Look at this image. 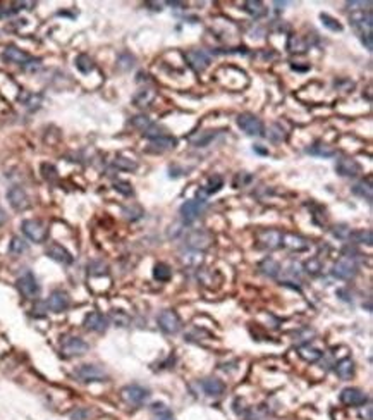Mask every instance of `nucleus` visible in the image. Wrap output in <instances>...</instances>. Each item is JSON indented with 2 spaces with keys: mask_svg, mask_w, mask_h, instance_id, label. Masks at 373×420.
Here are the masks:
<instances>
[{
  "mask_svg": "<svg viewBox=\"0 0 373 420\" xmlns=\"http://www.w3.org/2000/svg\"><path fill=\"white\" fill-rule=\"evenodd\" d=\"M341 401L348 406H361L368 403V396L365 391L358 388H346L344 391L341 393Z\"/></svg>",
  "mask_w": 373,
  "mask_h": 420,
  "instance_id": "obj_15",
  "label": "nucleus"
},
{
  "mask_svg": "<svg viewBox=\"0 0 373 420\" xmlns=\"http://www.w3.org/2000/svg\"><path fill=\"white\" fill-rule=\"evenodd\" d=\"M158 327L165 334H176L181 329V319L174 310H163L158 315Z\"/></svg>",
  "mask_w": 373,
  "mask_h": 420,
  "instance_id": "obj_11",
  "label": "nucleus"
},
{
  "mask_svg": "<svg viewBox=\"0 0 373 420\" xmlns=\"http://www.w3.org/2000/svg\"><path fill=\"white\" fill-rule=\"evenodd\" d=\"M337 174L342 178H356L361 172V165L358 160L351 159V157H341L336 165Z\"/></svg>",
  "mask_w": 373,
  "mask_h": 420,
  "instance_id": "obj_14",
  "label": "nucleus"
},
{
  "mask_svg": "<svg viewBox=\"0 0 373 420\" xmlns=\"http://www.w3.org/2000/svg\"><path fill=\"white\" fill-rule=\"evenodd\" d=\"M244 11L248 12L251 17H255V19L263 17L267 14V7L263 6L262 2H258V0H248V2H244Z\"/></svg>",
  "mask_w": 373,
  "mask_h": 420,
  "instance_id": "obj_24",
  "label": "nucleus"
},
{
  "mask_svg": "<svg viewBox=\"0 0 373 420\" xmlns=\"http://www.w3.org/2000/svg\"><path fill=\"white\" fill-rule=\"evenodd\" d=\"M305 269H306V272L308 274H311V275H316V274H320V269H322V264H320V260H316V259H310L305 264Z\"/></svg>",
  "mask_w": 373,
  "mask_h": 420,
  "instance_id": "obj_40",
  "label": "nucleus"
},
{
  "mask_svg": "<svg viewBox=\"0 0 373 420\" xmlns=\"http://www.w3.org/2000/svg\"><path fill=\"white\" fill-rule=\"evenodd\" d=\"M174 147H176V138L169 136V134L151 139V143H150L151 152H167V150H172Z\"/></svg>",
  "mask_w": 373,
  "mask_h": 420,
  "instance_id": "obj_22",
  "label": "nucleus"
},
{
  "mask_svg": "<svg viewBox=\"0 0 373 420\" xmlns=\"http://www.w3.org/2000/svg\"><path fill=\"white\" fill-rule=\"evenodd\" d=\"M282 247L289 248V250H293V252H303V250H308V248H310V243L298 234H284L282 236Z\"/></svg>",
  "mask_w": 373,
  "mask_h": 420,
  "instance_id": "obj_20",
  "label": "nucleus"
},
{
  "mask_svg": "<svg viewBox=\"0 0 373 420\" xmlns=\"http://www.w3.org/2000/svg\"><path fill=\"white\" fill-rule=\"evenodd\" d=\"M308 152H310V154H313V155H320V157H332L334 154H336V150H334V148L327 147V145H322V143H316V145L310 147V148H308Z\"/></svg>",
  "mask_w": 373,
  "mask_h": 420,
  "instance_id": "obj_33",
  "label": "nucleus"
},
{
  "mask_svg": "<svg viewBox=\"0 0 373 420\" xmlns=\"http://www.w3.org/2000/svg\"><path fill=\"white\" fill-rule=\"evenodd\" d=\"M298 355L306 362H316L318 358H322V352L311 344H305V346L298 348Z\"/></svg>",
  "mask_w": 373,
  "mask_h": 420,
  "instance_id": "obj_25",
  "label": "nucleus"
},
{
  "mask_svg": "<svg viewBox=\"0 0 373 420\" xmlns=\"http://www.w3.org/2000/svg\"><path fill=\"white\" fill-rule=\"evenodd\" d=\"M26 250H28V244H26V241L23 238H12V241H11V247H9V252L12 253V255H21V253H24Z\"/></svg>",
  "mask_w": 373,
  "mask_h": 420,
  "instance_id": "obj_35",
  "label": "nucleus"
},
{
  "mask_svg": "<svg viewBox=\"0 0 373 420\" xmlns=\"http://www.w3.org/2000/svg\"><path fill=\"white\" fill-rule=\"evenodd\" d=\"M47 255H49L52 260L59 262V264H64V265L72 264V255L62 247V244H57V243L50 244V247L47 248Z\"/></svg>",
  "mask_w": 373,
  "mask_h": 420,
  "instance_id": "obj_19",
  "label": "nucleus"
},
{
  "mask_svg": "<svg viewBox=\"0 0 373 420\" xmlns=\"http://www.w3.org/2000/svg\"><path fill=\"white\" fill-rule=\"evenodd\" d=\"M4 55H6V59L9 60V62L23 65V67H26V69L40 64V59H33L31 55L26 54L24 50L17 49V47H7L6 52H4Z\"/></svg>",
  "mask_w": 373,
  "mask_h": 420,
  "instance_id": "obj_7",
  "label": "nucleus"
},
{
  "mask_svg": "<svg viewBox=\"0 0 373 420\" xmlns=\"http://www.w3.org/2000/svg\"><path fill=\"white\" fill-rule=\"evenodd\" d=\"M6 221H7V214H6V210L0 207V224H4Z\"/></svg>",
  "mask_w": 373,
  "mask_h": 420,
  "instance_id": "obj_51",
  "label": "nucleus"
},
{
  "mask_svg": "<svg viewBox=\"0 0 373 420\" xmlns=\"http://www.w3.org/2000/svg\"><path fill=\"white\" fill-rule=\"evenodd\" d=\"M153 275H155V279H157V281L167 283L169 279L172 277V270H171V267H169L167 264H163V262H160V264L155 265V269H153Z\"/></svg>",
  "mask_w": 373,
  "mask_h": 420,
  "instance_id": "obj_29",
  "label": "nucleus"
},
{
  "mask_svg": "<svg viewBox=\"0 0 373 420\" xmlns=\"http://www.w3.org/2000/svg\"><path fill=\"white\" fill-rule=\"evenodd\" d=\"M361 42L366 47V50H371V33H361Z\"/></svg>",
  "mask_w": 373,
  "mask_h": 420,
  "instance_id": "obj_49",
  "label": "nucleus"
},
{
  "mask_svg": "<svg viewBox=\"0 0 373 420\" xmlns=\"http://www.w3.org/2000/svg\"><path fill=\"white\" fill-rule=\"evenodd\" d=\"M90 274H107V265L102 264V262H93L92 265H90Z\"/></svg>",
  "mask_w": 373,
  "mask_h": 420,
  "instance_id": "obj_45",
  "label": "nucleus"
},
{
  "mask_svg": "<svg viewBox=\"0 0 373 420\" xmlns=\"http://www.w3.org/2000/svg\"><path fill=\"white\" fill-rule=\"evenodd\" d=\"M237 126L244 131L250 136H263L265 134V128H263V122L258 119L253 114H241L237 117Z\"/></svg>",
  "mask_w": 373,
  "mask_h": 420,
  "instance_id": "obj_5",
  "label": "nucleus"
},
{
  "mask_svg": "<svg viewBox=\"0 0 373 420\" xmlns=\"http://www.w3.org/2000/svg\"><path fill=\"white\" fill-rule=\"evenodd\" d=\"M212 241H214V236L206 233V231H193V233L186 236V244H188L189 250L194 252H203L210 248Z\"/></svg>",
  "mask_w": 373,
  "mask_h": 420,
  "instance_id": "obj_9",
  "label": "nucleus"
},
{
  "mask_svg": "<svg viewBox=\"0 0 373 420\" xmlns=\"http://www.w3.org/2000/svg\"><path fill=\"white\" fill-rule=\"evenodd\" d=\"M151 412H153V415H157V418L158 417H165V415H172L171 410H169L163 403H155L153 406H151Z\"/></svg>",
  "mask_w": 373,
  "mask_h": 420,
  "instance_id": "obj_42",
  "label": "nucleus"
},
{
  "mask_svg": "<svg viewBox=\"0 0 373 420\" xmlns=\"http://www.w3.org/2000/svg\"><path fill=\"white\" fill-rule=\"evenodd\" d=\"M88 349H90L88 343L81 338H77V336H67V338L62 339V344H60V352L67 358L85 355Z\"/></svg>",
  "mask_w": 373,
  "mask_h": 420,
  "instance_id": "obj_4",
  "label": "nucleus"
},
{
  "mask_svg": "<svg viewBox=\"0 0 373 420\" xmlns=\"http://www.w3.org/2000/svg\"><path fill=\"white\" fill-rule=\"evenodd\" d=\"M112 319H114V322L119 324V326H126V322H128V317H126L124 313H120V312L112 313Z\"/></svg>",
  "mask_w": 373,
  "mask_h": 420,
  "instance_id": "obj_48",
  "label": "nucleus"
},
{
  "mask_svg": "<svg viewBox=\"0 0 373 420\" xmlns=\"http://www.w3.org/2000/svg\"><path fill=\"white\" fill-rule=\"evenodd\" d=\"M85 327L88 331L103 332L108 327V319L102 312H90L85 317Z\"/></svg>",
  "mask_w": 373,
  "mask_h": 420,
  "instance_id": "obj_17",
  "label": "nucleus"
},
{
  "mask_svg": "<svg viewBox=\"0 0 373 420\" xmlns=\"http://www.w3.org/2000/svg\"><path fill=\"white\" fill-rule=\"evenodd\" d=\"M42 170H43V176H45L49 181H52V179H55L57 178V170H55L54 165H50V164H43L42 165Z\"/></svg>",
  "mask_w": 373,
  "mask_h": 420,
  "instance_id": "obj_44",
  "label": "nucleus"
},
{
  "mask_svg": "<svg viewBox=\"0 0 373 420\" xmlns=\"http://www.w3.org/2000/svg\"><path fill=\"white\" fill-rule=\"evenodd\" d=\"M280 124H274L272 126V131L268 133V136H270L274 142H282V139L285 138V133H280Z\"/></svg>",
  "mask_w": 373,
  "mask_h": 420,
  "instance_id": "obj_43",
  "label": "nucleus"
},
{
  "mask_svg": "<svg viewBox=\"0 0 373 420\" xmlns=\"http://www.w3.org/2000/svg\"><path fill=\"white\" fill-rule=\"evenodd\" d=\"M184 57H186V60H188L189 67L196 73H203L208 65H210V55H208L205 50H199V49L188 50Z\"/></svg>",
  "mask_w": 373,
  "mask_h": 420,
  "instance_id": "obj_12",
  "label": "nucleus"
},
{
  "mask_svg": "<svg viewBox=\"0 0 373 420\" xmlns=\"http://www.w3.org/2000/svg\"><path fill=\"white\" fill-rule=\"evenodd\" d=\"M349 227L348 226H336V229H334V234L337 236V238H341V239H348L349 238Z\"/></svg>",
  "mask_w": 373,
  "mask_h": 420,
  "instance_id": "obj_46",
  "label": "nucleus"
},
{
  "mask_svg": "<svg viewBox=\"0 0 373 420\" xmlns=\"http://www.w3.org/2000/svg\"><path fill=\"white\" fill-rule=\"evenodd\" d=\"M76 67L79 69V71L83 73V74H88V73L93 71L95 64H93V60L90 59L88 55L81 54V55H77V59H76Z\"/></svg>",
  "mask_w": 373,
  "mask_h": 420,
  "instance_id": "obj_31",
  "label": "nucleus"
},
{
  "mask_svg": "<svg viewBox=\"0 0 373 420\" xmlns=\"http://www.w3.org/2000/svg\"><path fill=\"white\" fill-rule=\"evenodd\" d=\"M7 200L12 205V208L16 210H24L29 207V198L21 186H12L7 193Z\"/></svg>",
  "mask_w": 373,
  "mask_h": 420,
  "instance_id": "obj_16",
  "label": "nucleus"
},
{
  "mask_svg": "<svg viewBox=\"0 0 373 420\" xmlns=\"http://www.w3.org/2000/svg\"><path fill=\"white\" fill-rule=\"evenodd\" d=\"M86 415H88V412H86V410H77V412L72 413V418H74V420H85Z\"/></svg>",
  "mask_w": 373,
  "mask_h": 420,
  "instance_id": "obj_50",
  "label": "nucleus"
},
{
  "mask_svg": "<svg viewBox=\"0 0 373 420\" xmlns=\"http://www.w3.org/2000/svg\"><path fill=\"white\" fill-rule=\"evenodd\" d=\"M17 290L28 300H33L40 295V286H38L36 279L31 272H26L17 279Z\"/></svg>",
  "mask_w": 373,
  "mask_h": 420,
  "instance_id": "obj_10",
  "label": "nucleus"
},
{
  "mask_svg": "<svg viewBox=\"0 0 373 420\" xmlns=\"http://www.w3.org/2000/svg\"><path fill=\"white\" fill-rule=\"evenodd\" d=\"M336 374L344 380L351 379L354 375V362L351 358H342L336 365Z\"/></svg>",
  "mask_w": 373,
  "mask_h": 420,
  "instance_id": "obj_23",
  "label": "nucleus"
},
{
  "mask_svg": "<svg viewBox=\"0 0 373 420\" xmlns=\"http://www.w3.org/2000/svg\"><path fill=\"white\" fill-rule=\"evenodd\" d=\"M356 274H358V264H356V260H354V257H351V255L342 257L332 269V275L337 279H351Z\"/></svg>",
  "mask_w": 373,
  "mask_h": 420,
  "instance_id": "obj_6",
  "label": "nucleus"
},
{
  "mask_svg": "<svg viewBox=\"0 0 373 420\" xmlns=\"http://www.w3.org/2000/svg\"><path fill=\"white\" fill-rule=\"evenodd\" d=\"M74 377L81 380V382H102V380H107L108 375L102 367L95 364H86L81 365L79 369H76Z\"/></svg>",
  "mask_w": 373,
  "mask_h": 420,
  "instance_id": "obj_1",
  "label": "nucleus"
},
{
  "mask_svg": "<svg viewBox=\"0 0 373 420\" xmlns=\"http://www.w3.org/2000/svg\"><path fill=\"white\" fill-rule=\"evenodd\" d=\"M201 388H203V391L210 396H220L225 389L224 382L217 377H208L205 380H201Z\"/></svg>",
  "mask_w": 373,
  "mask_h": 420,
  "instance_id": "obj_21",
  "label": "nucleus"
},
{
  "mask_svg": "<svg viewBox=\"0 0 373 420\" xmlns=\"http://www.w3.org/2000/svg\"><path fill=\"white\" fill-rule=\"evenodd\" d=\"M115 191H119V193H122L126 196H131L133 195V186L129 185V183H126V181H117L115 185Z\"/></svg>",
  "mask_w": 373,
  "mask_h": 420,
  "instance_id": "obj_41",
  "label": "nucleus"
},
{
  "mask_svg": "<svg viewBox=\"0 0 373 420\" xmlns=\"http://www.w3.org/2000/svg\"><path fill=\"white\" fill-rule=\"evenodd\" d=\"M165 129L163 128H160V126H155V124H151L150 128H146L145 131H143V136H146L148 139H155V138H160V136H165Z\"/></svg>",
  "mask_w": 373,
  "mask_h": 420,
  "instance_id": "obj_37",
  "label": "nucleus"
},
{
  "mask_svg": "<svg viewBox=\"0 0 373 420\" xmlns=\"http://www.w3.org/2000/svg\"><path fill=\"white\" fill-rule=\"evenodd\" d=\"M320 19H322V24L325 26V28H328L330 31H342V24L337 23V21L328 14H322L320 16Z\"/></svg>",
  "mask_w": 373,
  "mask_h": 420,
  "instance_id": "obj_38",
  "label": "nucleus"
},
{
  "mask_svg": "<svg viewBox=\"0 0 373 420\" xmlns=\"http://www.w3.org/2000/svg\"><path fill=\"white\" fill-rule=\"evenodd\" d=\"M222 186H224V179L220 178V176H214V178L208 179L206 188H205V193H206V195L217 193V191L222 190Z\"/></svg>",
  "mask_w": 373,
  "mask_h": 420,
  "instance_id": "obj_34",
  "label": "nucleus"
},
{
  "mask_svg": "<svg viewBox=\"0 0 373 420\" xmlns=\"http://www.w3.org/2000/svg\"><path fill=\"white\" fill-rule=\"evenodd\" d=\"M353 239V243H363V244H371V231L370 229H359L349 233V238Z\"/></svg>",
  "mask_w": 373,
  "mask_h": 420,
  "instance_id": "obj_30",
  "label": "nucleus"
},
{
  "mask_svg": "<svg viewBox=\"0 0 373 420\" xmlns=\"http://www.w3.org/2000/svg\"><path fill=\"white\" fill-rule=\"evenodd\" d=\"M115 167L120 169V170H136L138 169V164L131 159H126V157H117L114 160Z\"/></svg>",
  "mask_w": 373,
  "mask_h": 420,
  "instance_id": "obj_36",
  "label": "nucleus"
},
{
  "mask_svg": "<svg viewBox=\"0 0 373 420\" xmlns=\"http://www.w3.org/2000/svg\"><path fill=\"white\" fill-rule=\"evenodd\" d=\"M47 307H49L52 312H64L69 307V296L67 293L64 291H54L47 300Z\"/></svg>",
  "mask_w": 373,
  "mask_h": 420,
  "instance_id": "obj_18",
  "label": "nucleus"
},
{
  "mask_svg": "<svg viewBox=\"0 0 373 420\" xmlns=\"http://www.w3.org/2000/svg\"><path fill=\"white\" fill-rule=\"evenodd\" d=\"M282 234L277 229H262L257 234L258 244L262 248H268V250H275V248L282 247Z\"/></svg>",
  "mask_w": 373,
  "mask_h": 420,
  "instance_id": "obj_13",
  "label": "nucleus"
},
{
  "mask_svg": "<svg viewBox=\"0 0 373 420\" xmlns=\"http://www.w3.org/2000/svg\"><path fill=\"white\" fill-rule=\"evenodd\" d=\"M124 212L128 214V219H131V221H136V219L141 217L143 210L140 207H134V208H126Z\"/></svg>",
  "mask_w": 373,
  "mask_h": 420,
  "instance_id": "obj_47",
  "label": "nucleus"
},
{
  "mask_svg": "<svg viewBox=\"0 0 373 420\" xmlns=\"http://www.w3.org/2000/svg\"><path fill=\"white\" fill-rule=\"evenodd\" d=\"M120 396H122V400L129 405H143L146 400H148L150 393L146 388L138 386V384H131V386L122 388Z\"/></svg>",
  "mask_w": 373,
  "mask_h": 420,
  "instance_id": "obj_8",
  "label": "nucleus"
},
{
  "mask_svg": "<svg viewBox=\"0 0 373 420\" xmlns=\"http://www.w3.org/2000/svg\"><path fill=\"white\" fill-rule=\"evenodd\" d=\"M181 262L186 265V267H199L203 262V255L201 252H191V253H183L181 255Z\"/></svg>",
  "mask_w": 373,
  "mask_h": 420,
  "instance_id": "obj_28",
  "label": "nucleus"
},
{
  "mask_svg": "<svg viewBox=\"0 0 373 420\" xmlns=\"http://www.w3.org/2000/svg\"><path fill=\"white\" fill-rule=\"evenodd\" d=\"M205 208H206L205 200H199V198L188 200V202H184L179 208L181 219H183L184 224H191V222H194L203 212H205Z\"/></svg>",
  "mask_w": 373,
  "mask_h": 420,
  "instance_id": "obj_2",
  "label": "nucleus"
},
{
  "mask_svg": "<svg viewBox=\"0 0 373 420\" xmlns=\"http://www.w3.org/2000/svg\"><path fill=\"white\" fill-rule=\"evenodd\" d=\"M155 98V91L153 90H140L134 97V105L136 107H148Z\"/></svg>",
  "mask_w": 373,
  "mask_h": 420,
  "instance_id": "obj_27",
  "label": "nucleus"
},
{
  "mask_svg": "<svg viewBox=\"0 0 373 420\" xmlns=\"http://www.w3.org/2000/svg\"><path fill=\"white\" fill-rule=\"evenodd\" d=\"M23 233L26 234V238L31 239L33 243H43L49 236V229L38 219H28L23 222Z\"/></svg>",
  "mask_w": 373,
  "mask_h": 420,
  "instance_id": "obj_3",
  "label": "nucleus"
},
{
  "mask_svg": "<svg viewBox=\"0 0 373 420\" xmlns=\"http://www.w3.org/2000/svg\"><path fill=\"white\" fill-rule=\"evenodd\" d=\"M353 193L361 196V198L368 200V202H371V185L370 183H358V185L353 186Z\"/></svg>",
  "mask_w": 373,
  "mask_h": 420,
  "instance_id": "obj_32",
  "label": "nucleus"
},
{
  "mask_svg": "<svg viewBox=\"0 0 373 420\" xmlns=\"http://www.w3.org/2000/svg\"><path fill=\"white\" fill-rule=\"evenodd\" d=\"M260 270H262L265 275H268V277H277L280 272V265H279V262H275L274 259H265L262 264H260Z\"/></svg>",
  "mask_w": 373,
  "mask_h": 420,
  "instance_id": "obj_26",
  "label": "nucleus"
},
{
  "mask_svg": "<svg viewBox=\"0 0 373 420\" xmlns=\"http://www.w3.org/2000/svg\"><path fill=\"white\" fill-rule=\"evenodd\" d=\"M157 420H174V417L172 415H165V417H158Z\"/></svg>",
  "mask_w": 373,
  "mask_h": 420,
  "instance_id": "obj_52",
  "label": "nucleus"
},
{
  "mask_svg": "<svg viewBox=\"0 0 373 420\" xmlns=\"http://www.w3.org/2000/svg\"><path fill=\"white\" fill-rule=\"evenodd\" d=\"M151 124H153V122H151L150 117H146V116H136V117H133V119H131V126H134V128H138V129H141V131H145L146 128H150Z\"/></svg>",
  "mask_w": 373,
  "mask_h": 420,
  "instance_id": "obj_39",
  "label": "nucleus"
}]
</instances>
